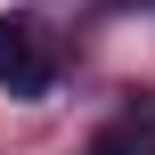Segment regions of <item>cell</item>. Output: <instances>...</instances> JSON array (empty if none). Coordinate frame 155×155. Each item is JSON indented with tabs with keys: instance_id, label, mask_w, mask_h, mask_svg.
Returning a JSON list of instances; mask_svg holds the SVG:
<instances>
[{
	"instance_id": "cell-1",
	"label": "cell",
	"mask_w": 155,
	"mask_h": 155,
	"mask_svg": "<svg viewBox=\"0 0 155 155\" xmlns=\"http://www.w3.org/2000/svg\"><path fill=\"white\" fill-rule=\"evenodd\" d=\"M49 82H57V41L41 33V16H0V90L49 98Z\"/></svg>"
},
{
	"instance_id": "cell-2",
	"label": "cell",
	"mask_w": 155,
	"mask_h": 155,
	"mask_svg": "<svg viewBox=\"0 0 155 155\" xmlns=\"http://www.w3.org/2000/svg\"><path fill=\"white\" fill-rule=\"evenodd\" d=\"M147 131H155V106H131L123 123H106L90 139V155H147Z\"/></svg>"
}]
</instances>
